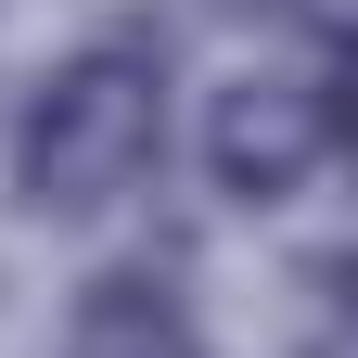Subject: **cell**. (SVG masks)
Instances as JSON below:
<instances>
[{
  "instance_id": "1",
  "label": "cell",
  "mask_w": 358,
  "mask_h": 358,
  "mask_svg": "<svg viewBox=\"0 0 358 358\" xmlns=\"http://www.w3.org/2000/svg\"><path fill=\"white\" fill-rule=\"evenodd\" d=\"M166 166V52L154 38H90L13 115V205L26 217H115Z\"/></svg>"
},
{
  "instance_id": "2",
  "label": "cell",
  "mask_w": 358,
  "mask_h": 358,
  "mask_svg": "<svg viewBox=\"0 0 358 358\" xmlns=\"http://www.w3.org/2000/svg\"><path fill=\"white\" fill-rule=\"evenodd\" d=\"M345 115H333V64H243L205 115V166L231 205H294L307 179L333 166Z\"/></svg>"
},
{
  "instance_id": "3",
  "label": "cell",
  "mask_w": 358,
  "mask_h": 358,
  "mask_svg": "<svg viewBox=\"0 0 358 358\" xmlns=\"http://www.w3.org/2000/svg\"><path fill=\"white\" fill-rule=\"evenodd\" d=\"M64 358H205V333H192L166 268H103L64 320Z\"/></svg>"
}]
</instances>
